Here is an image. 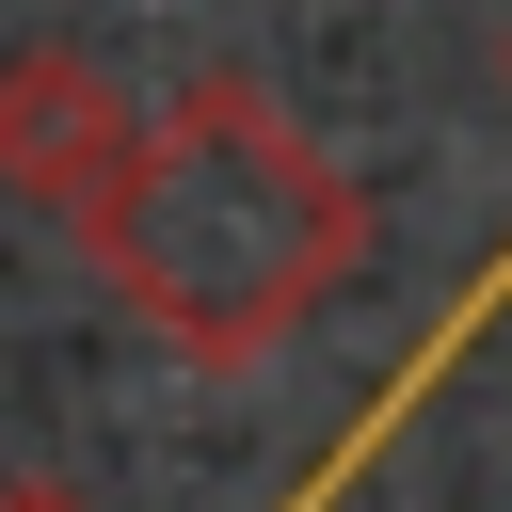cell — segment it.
I'll return each instance as SVG.
<instances>
[{"mask_svg": "<svg viewBox=\"0 0 512 512\" xmlns=\"http://www.w3.org/2000/svg\"><path fill=\"white\" fill-rule=\"evenodd\" d=\"M496 64H512V48H496Z\"/></svg>", "mask_w": 512, "mask_h": 512, "instance_id": "obj_4", "label": "cell"}, {"mask_svg": "<svg viewBox=\"0 0 512 512\" xmlns=\"http://www.w3.org/2000/svg\"><path fill=\"white\" fill-rule=\"evenodd\" d=\"M128 160H144V112L80 48H0V208H32V224L80 240L128 192Z\"/></svg>", "mask_w": 512, "mask_h": 512, "instance_id": "obj_2", "label": "cell"}, {"mask_svg": "<svg viewBox=\"0 0 512 512\" xmlns=\"http://www.w3.org/2000/svg\"><path fill=\"white\" fill-rule=\"evenodd\" d=\"M80 256H96V288H112L160 352H192V368H272V352L368 272V192L320 160V128H304L288 96H256L240 64H208V80H176V96L144 112V160H128V192L80 224Z\"/></svg>", "mask_w": 512, "mask_h": 512, "instance_id": "obj_1", "label": "cell"}, {"mask_svg": "<svg viewBox=\"0 0 512 512\" xmlns=\"http://www.w3.org/2000/svg\"><path fill=\"white\" fill-rule=\"evenodd\" d=\"M0 512H96V496H80V480H48V464H16V480H0Z\"/></svg>", "mask_w": 512, "mask_h": 512, "instance_id": "obj_3", "label": "cell"}]
</instances>
